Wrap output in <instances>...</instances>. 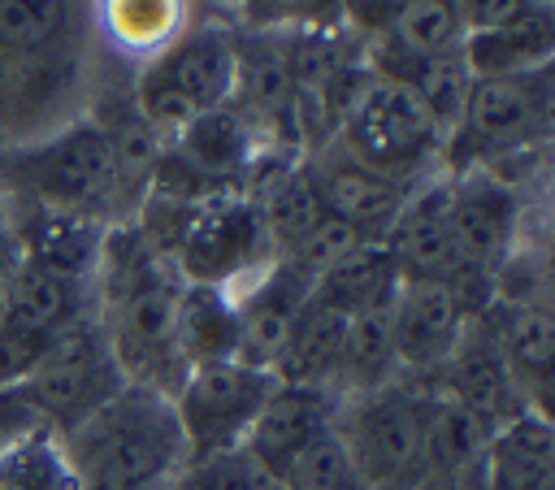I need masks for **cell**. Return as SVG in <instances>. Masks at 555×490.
<instances>
[{
	"label": "cell",
	"mask_w": 555,
	"mask_h": 490,
	"mask_svg": "<svg viewBox=\"0 0 555 490\" xmlns=\"http://www.w3.org/2000/svg\"><path fill=\"white\" fill-rule=\"evenodd\" d=\"M61 438L82 490H156L186 468L173 399L134 382H126Z\"/></svg>",
	"instance_id": "obj_1"
},
{
	"label": "cell",
	"mask_w": 555,
	"mask_h": 490,
	"mask_svg": "<svg viewBox=\"0 0 555 490\" xmlns=\"http://www.w3.org/2000/svg\"><path fill=\"white\" fill-rule=\"evenodd\" d=\"M0 191H13L26 204L104 221V212L121 195L108 130L91 117H74L43 139L4 143L0 147Z\"/></svg>",
	"instance_id": "obj_2"
},
{
	"label": "cell",
	"mask_w": 555,
	"mask_h": 490,
	"mask_svg": "<svg viewBox=\"0 0 555 490\" xmlns=\"http://www.w3.org/2000/svg\"><path fill=\"white\" fill-rule=\"evenodd\" d=\"M238 87V43L217 30H182L156 61H147L139 78L134 113L147 121L156 139H173L195 117L230 104V91Z\"/></svg>",
	"instance_id": "obj_3"
},
{
	"label": "cell",
	"mask_w": 555,
	"mask_h": 490,
	"mask_svg": "<svg viewBox=\"0 0 555 490\" xmlns=\"http://www.w3.org/2000/svg\"><path fill=\"white\" fill-rule=\"evenodd\" d=\"M551 130V65L512 78H473L460 121L447 134L455 169H494L507 156L533 152Z\"/></svg>",
	"instance_id": "obj_4"
},
{
	"label": "cell",
	"mask_w": 555,
	"mask_h": 490,
	"mask_svg": "<svg viewBox=\"0 0 555 490\" xmlns=\"http://www.w3.org/2000/svg\"><path fill=\"white\" fill-rule=\"evenodd\" d=\"M269 234L260 221L256 199L247 195H208L186 208V221L178 230V243L169 247L173 269L191 286H243L256 278L269 260Z\"/></svg>",
	"instance_id": "obj_5"
},
{
	"label": "cell",
	"mask_w": 555,
	"mask_h": 490,
	"mask_svg": "<svg viewBox=\"0 0 555 490\" xmlns=\"http://www.w3.org/2000/svg\"><path fill=\"white\" fill-rule=\"evenodd\" d=\"M126 386L108 334L95 317H74L65 330H56L39 356V364L26 377V390L35 395L43 421L56 434H69L78 421H87L104 399H113Z\"/></svg>",
	"instance_id": "obj_6"
},
{
	"label": "cell",
	"mask_w": 555,
	"mask_h": 490,
	"mask_svg": "<svg viewBox=\"0 0 555 490\" xmlns=\"http://www.w3.org/2000/svg\"><path fill=\"white\" fill-rule=\"evenodd\" d=\"M273 386H278V373L251 369L243 360L195 364L182 377V386L173 390V412L182 425L186 464L243 447L264 399L273 395Z\"/></svg>",
	"instance_id": "obj_7"
},
{
	"label": "cell",
	"mask_w": 555,
	"mask_h": 490,
	"mask_svg": "<svg viewBox=\"0 0 555 490\" xmlns=\"http://www.w3.org/2000/svg\"><path fill=\"white\" fill-rule=\"evenodd\" d=\"M425 421H429L425 399L395 386H377L356 395L351 416L338 421L334 429L360 477L373 490H382L425 473Z\"/></svg>",
	"instance_id": "obj_8"
},
{
	"label": "cell",
	"mask_w": 555,
	"mask_h": 490,
	"mask_svg": "<svg viewBox=\"0 0 555 490\" xmlns=\"http://www.w3.org/2000/svg\"><path fill=\"white\" fill-rule=\"evenodd\" d=\"M347 143L351 160H360L373 173L399 178L438 143V130L416 100V91L399 78H373L347 108Z\"/></svg>",
	"instance_id": "obj_9"
},
{
	"label": "cell",
	"mask_w": 555,
	"mask_h": 490,
	"mask_svg": "<svg viewBox=\"0 0 555 490\" xmlns=\"http://www.w3.org/2000/svg\"><path fill=\"white\" fill-rule=\"evenodd\" d=\"M447 225L460 269L477 282H490L494 265L516 247L520 195L490 169H455L447 173Z\"/></svg>",
	"instance_id": "obj_10"
},
{
	"label": "cell",
	"mask_w": 555,
	"mask_h": 490,
	"mask_svg": "<svg viewBox=\"0 0 555 490\" xmlns=\"http://www.w3.org/2000/svg\"><path fill=\"white\" fill-rule=\"evenodd\" d=\"M234 308H238V351L234 360L251 364V369H269L278 364L308 295H312V278H304L291 260H273L264 265L256 278H247L243 286L230 291Z\"/></svg>",
	"instance_id": "obj_11"
},
{
	"label": "cell",
	"mask_w": 555,
	"mask_h": 490,
	"mask_svg": "<svg viewBox=\"0 0 555 490\" xmlns=\"http://www.w3.org/2000/svg\"><path fill=\"white\" fill-rule=\"evenodd\" d=\"M473 312L447 282H399L390 299V343L399 369H442Z\"/></svg>",
	"instance_id": "obj_12"
},
{
	"label": "cell",
	"mask_w": 555,
	"mask_h": 490,
	"mask_svg": "<svg viewBox=\"0 0 555 490\" xmlns=\"http://www.w3.org/2000/svg\"><path fill=\"white\" fill-rule=\"evenodd\" d=\"M9 217H13L26 265H35L52 278H65V282H78V286H87L100 273V256H104V238H108L104 221L26 204V199L9 204Z\"/></svg>",
	"instance_id": "obj_13"
},
{
	"label": "cell",
	"mask_w": 555,
	"mask_h": 490,
	"mask_svg": "<svg viewBox=\"0 0 555 490\" xmlns=\"http://www.w3.org/2000/svg\"><path fill=\"white\" fill-rule=\"evenodd\" d=\"M334 425H338V390L278 382L273 395L264 399V408H260V416H256V425H251L243 447L278 477L304 447H312Z\"/></svg>",
	"instance_id": "obj_14"
},
{
	"label": "cell",
	"mask_w": 555,
	"mask_h": 490,
	"mask_svg": "<svg viewBox=\"0 0 555 490\" xmlns=\"http://www.w3.org/2000/svg\"><path fill=\"white\" fill-rule=\"evenodd\" d=\"M442 373H447V390H451L447 399L468 408L473 416H481L490 429L512 421L516 412L533 408L520 395V386L512 382V373H507V364H503V356H499L481 317L468 321V330H464L460 347L451 351V360L442 364Z\"/></svg>",
	"instance_id": "obj_15"
},
{
	"label": "cell",
	"mask_w": 555,
	"mask_h": 490,
	"mask_svg": "<svg viewBox=\"0 0 555 490\" xmlns=\"http://www.w3.org/2000/svg\"><path fill=\"white\" fill-rule=\"evenodd\" d=\"M486 490H551L555 481V429L542 408H525L494 425L481 455Z\"/></svg>",
	"instance_id": "obj_16"
},
{
	"label": "cell",
	"mask_w": 555,
	"mask_h": 490,
	"mask_svg": "<svg viewBox=\"0 0 555 490\" xmlns=\"http://www.w3.org/2000/svg\"><path fill=\"white\" fill-rule=\"evenodd\" d=\"M321 208L338 221H347L351 230H360L364 238H386L395 212L403 208L408 191L399 178L373 173L360 160H330L321 169H312Z\"/></svg>",
	"instance_id": "obj_17"
},
{
	"label": "cell",
	"mask_w": 555,
	"mask_h": 490,
	"mask_svg": "<svg viewBox=\"0 0 555 490\" xmlns=\"http://www.w3.org/2000/svg\"><path fill=\"white\" fill-rule=\"evenodd\" d=\"M486 330H490L512 382L520 386V395L533 408H542V390H546L551 364H555V321H551L546 304H499V321H486Z\"/></svg>",
	"instance_id": "obj_18"
},
{
	"label": "cell",
	"mask_w": 555,
	"mask_h": 490,
	"mask_svg": "<svg viewBox=\"0 0 555 490\" xmlns=\"http://www.w3.org/2000/svg\"><path fill=\"white\" fill-rule=\"evenodd\" d=\"M551 48H555L551 4H533L529 13L512 17L507 26L464 35V43H460L473 78H512V74L542 69V65H551Z\"/></svg>",
	"instance_id": "obj_19"
},
{
	"label": "cell",
	"mask_w": 555,
	"mask_h": 490,
	"mask_svg": "<svg viewBox=\"0 0 555 490\" xmlns=\"http://www.w3.org/2000/svg\"><path fill=\"white\" fill-rule=\"evenodd\" d=\"M173 347L186 364H212V360H234L238 351V308L225 286H182L178 295V317H173Z\"/></svg>",
	"instance_id": "obj_20"
},
{
	"label": "cell",
	"mask_w": 555,
	"mask_h": 490,
	"mask_svg": "<svg viewBox=\"0 0 555 490\" xmlns=\"http://www.w3.org/2000/svg\"><path fill=\"white\" fill-rule=\"evenodd\" d=\"M343 338H347V312L321 304L308 295L273 373L278 382H295V386H325L334 390L338 382V360H343Z\"/></svg>",
	"instance_id": "obj_21"
},
{
	"label": "cell",
	"mask_w": 555,
	"mask_h": 490,
	"mask_svg": "<svg viewBox=\"0 0 555 490\" xmlns=\"http://www.w3.org/2000/svg\"><path fill=\"white\" fill-rule=\"evenodd\" d=\"M95 26L100 35L134 56V61H156L182 30L191 0H95Z\"/></svg>",
	"instance_id": "obj_22"
},
{
	"label": "cell",
	"mask_w": 555,
	"mask_h": 490,
	"mask_svg": "<svg viewBox=\"0 0 555 490\" xmlns=\"http://www.w3.org/2000/svg\"><path fill=\"white\" fill-rule=\"evenodd\" d=\"M395 291H399V273H395V260L382 238H364L360 247H351L338 265H330L312 282V299H321L347 317L360 308L386 304Z\"/></svg>",
	"instance_id": "obj_23"
},
{
	"label": "cell",
	"mask_w": 555,
	"mask_h": 490,
	"mask_svg": "<svg viewBox=\"0 0 555 490\" xmlns=\"http://www.w3.org/2000/svg\"><path fill=\"white\" fill-rule=\"evenodd\" d=\"M382 30L390 39L395 65L434 61V56H447L464 43V22H460L455 0H395Z\"/></svg>",
	"instance_id": "obj_24"
},
{
	"label": "cell",
	"mask_w": 555,
	"mask_h": 490,
	"mask_svg": "<svg viewBox=\"0 0 555 490\" xmlns=\"http://www.w3.org/2000/svg\"><path fill=\"white\" fill-rule=\"evenodd\" d=\"M82 286L78 282H65V278H52L35 265L22 260L9 295H4V308L0 317L26 334H39V338H52L56 330H65L74 317H82Z\"/></svg>",
	"instance_id": "obj_25"
},
{
	"label": "cell",
	"mask_w": 555,
	"mask_h": 490,
	"mask_svg": "<svg viewBox=\"0 0 555 490\" xmlns=\"http://www.w3.org/2000/svg\"><path fill=\"white\" fill-rule=\"evenodd\" d=\"M390 299L347 317V338H343V360H338L334 390L364 395V390L390 386V373L399 369L395 343H390Z\"/></svg>",
	"instance_id": "obj_26"
},
{
	"label": "cell",
	"mask_w": 555,
	"mask_h": 490,
	"mask_svg": "<svg viewBox=\"0 0 555 490\" xmlns=\"http://www.w3.org/2000/svg\"><path fill=\"white\" fill-rule=\"evenodd\" d=\"M74 43V0H0V69Z\"/></svg>",
	"instance_id": "obj_27"
},
{
	"label": "cell",
	"mask_w": 555,
	"mask_h": 490,
	"mask_svg": "<svg viewBox=\"0 0 555 490\" xmlns=\"http://www.w3.org/2000/svg\"><path fill=\"white\" fill-rule=\"evenodd\" d=\"M0 490H82L65 438L39 425L0 451Z\"/></svg>",
	"instance_id": "obj_28"
},
{
	"label": "cell",
	"mask_w": 555,
	"mask_h": 490,
	"mask_svg": "<svg viewBox=\"0 0 555 490\" xmlns=\"http://www.w3.org/2000/svg\"><path fill=\"white\" fill-rule=\"evenodd\" d=\"M256 208H260V221H264L269 243L282 247V256L295 252L317 230V221L325 217L321 195H317V182H312V169H282L269 182L264 199H256Z\"/></svg>",
	"instance_id": "obj_29"
},
{
	"label": "cell",
	"mask_w": 555,
	"mask_h": 490,
	"mask_svg": "<svg viewBox=\"0 0 555 490\" xmlns=\"http://www.w3.org/2000/svg\"><path fill=\"white\" fill-rule=\"evenodd\" d=\"M278 486L282 490H373L360 468L351 464L338 429L321 434L312 447H304L282 473H278Z\"/></svg>",
	"instance_id": "obj_30"
},
{
	"label": "cell",
	"mask_w": 555,
	"mask_h": 490,
	"mask_svg": "<svg viewBox=\"0 0 555 490\" xmlns=\"http://www.w3.org/2000/svg\"><path fill=\"white\" fill-rule=\"evenodd\" d=\"M178 477H182L178 490H282L278 477H273L247 447L191 460Z\"/></svg>",
	"instance_id": "obj_31"
},
{
	"label": "cell",
	"mask_w": 555,
	"mask_h": 490,
	"mask_svg": "<svg viewBox=\"0 0 555 490\" xmlns=\"http://www.w3.org/2000/svg\"><path fill=\"white\" fill-rule=\"evenodd\" d=\"M43 347H48V338L26 334V330H17V325H9V321L0 317V386L26 382L30 369L39 364Z\"/></svg>",
	"instance_id": "obj_32"
},
{
	"label": "cell",
	"mask_w": 555,
	"mask_h": 490,
	"mask_svg": "<svg viewBox=\"0 0 555 490\" xmlns=\"http://www.w3.org/2000/svg\"><path fill=\"white\" fill-rule=\"evenodd\" d=\"M39 425H48V421H43L35 395L26 390V382H17V386H0V451H4L9 442H17L22 434L39 429Z\"/></svg>",
	"instance_id": "obj_33"
},
{
	"label": "cell",
	"mask_w": 555,
	"mask_h": 490,
	"mask_svg": "<svg viewBox=\"0 0 555 490\" xmlns=\"http://www.w3.org/2000/svg\"><path fill=\"white\" fill-rule=\"evenodd\" d=\"M533 4H546V0H455L460 22H464V35H481V30L507 26L512 17L529 13Z\"/></svg>",
	"instance_id": "obj_34"
},
{
	"label": "cell",
	"mask_w": 555,
	"mask_h": 490,
	"mask_svg": "<svg viewBox=\"0 0 555 490\" xmlns=\"http://www.w3.org/2000/svg\"><path fill=\"white\" fill-rule=\"evenodd\" d=\"M22 269V243H17V230H13V217H9V204L0 199V308H4V295L13 286Z\"/></svg>",
	"instance_id": "obj_35"
},
{
	"label": "cell",
	"mask_w": 555,
	"mask_h": 490,
	"mask_svg": "<svg viewBox=\"0 0 555 490\" xmlns=\"http://www.w3.org/2000/svg\"><path fill=\"white\" fill-rule=\"evenodd\" d=\"M343 4V17H356L364 26H386L395 0H338Z\"/></svg>",
	"instance_id": "obj_36"
},
{
	"label": "cell",
	"mask_w": 555,
	"mask_h": 490,
	"mask_svg": "<svg viewBox=\"0 0 555 490\" xmlns=\"http://www.w3.org/2000/svg\"><path fill=\"white\" fill-rule=\"evenodd\" d=\"M0 199H4V191H0Z\"/></svg>",
	"instance_id": "obj_37"
},
{
	"label": "cell",
	"mask_w": 555,
	"mask_h": 490,
	"mask_svg": "<svg viewBox=\"0 0 555 490\" xmlns=\"http://www.w3.org/2000/svg\"><path fill=\"white\" fill-rule=\"evenodd\" d=\"M546 4H551V0H546Z\"/></svg>",
	"instance_id": "obj_38"
}]
</instances>
